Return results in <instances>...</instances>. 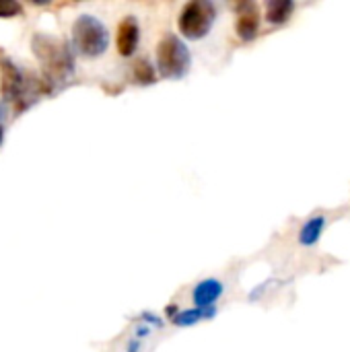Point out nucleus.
Returning <instances> with one entry per match:
<instances>
[{
    "label": "nucleus",
    "mask_w": 350,
    "mask_h": 352,
    "mask_svg": "<svg viewBox=\"0 0 350 352\" xmlns=\"http://www.w3.org/2000/svg\"><path fill=\"white\" fill-rule=\"evenodd\" d=\"M134 78H136L138 82H142V85H149V82L155 80V72H153L151 64H149L144 58L136 60V64H134Z\"/></svg>",
    "instance_id": "nucleus-12"
},
{
    "label": "nucleus",
    "mask_w": 350,
    "mask_h": 352,
    "mask_svg": "<svg viewBox=\"0 0 350 352\" xmlns=\"http://www.w3.org/2000/svg\"><path fill=\"white\" fill-rule=\"evenodd\" d=\"M72 37H74V47L87 58L101 56L109 43V33H107L105 25L91 14H80L74 21Z\"/></svg>",
    "instance_id": "nucleus-2"
},
{
    "label": "nucleus",
    "mask_w": 350,
    "mask_h": 352,
    "mask_svg": "<svg viewBox=\"0 0 350 352\" xmlns=\"http://www.w3.org/2000/svg\"><path fill=\"white\" fill-rule=\"evenodd\" d=\"M260 29V10L254 2H243L239 6L237 33L241 39H254Z\"/></svg>",
    "instance_id": "nucleus-6"
},
{
    "label": "nucleus",
    "mask_w": 350,
    "mask_h": 352,
    "mask_svg": "<svg viewBox=\"0 0 350 352\" xmlns=\"http://www.w3.org/2000/svg\"><path fill=\"white\" fill-rule=\"evenodd\" d=\"M223 295V285L217 278H206L200 285H196L192 297L198 307H210L219 297Z\"/></svg>",
    "instance_id": "nucleus-8"
},
{
    "label": "nucleus",
    "mask_w": 350,
    "mask_h": 352,
    "mask_svg": "<svg viewBox=\"0 0 350 352\" xmlns=\"http://www.w3.org/2000/svg\"><path fill=\"white\" fill-rule=\"evenodd\" d=\"M322 231H324V219H322V217L309 219V221L303 225L301 233H299V241H301L303 245H314V243L320 239Z\"/></svg>",
    "instance_id": "nucleus-10"
},
{
    "label": "nucleus",
    "mask_w": 350,
    "mask_h": 352,
    "mask_svg": "<svg viewBox=\"0 0 350 352\" xmlns=\"http://www.w3.org/2000/svg\"><path fill=\"white\" fill-rule=\"evenodd\" d=\"M4 113H6V111H4V107H2V105H0V120H2V118H4Z\"/></svg>",
    "instance_id": "nucleus-14"
},
{
    "label": "nucleus",
    "mask_w": 350,
    "mask_h": 352,
    "mask_svg": "<svg viewBox=\"0 0 350 352\" xmlns=\"http://www.w3.org/2000/svg\"><path fill=\"white\" fill-rule=\"evenodd\" d=\"M210 314H212L210 307H200V309L182 311L179 316H173V322H175L177 326H190V324H194V322H198V320H202V318H206V316H210Z\"/></svg>",
    "instance_id": "nucleus-11"
},
{
    "label": "nucleus",
    "mask_w": 350,
    "mask_h": 352,
    "mask_svg": "<svg viewBox=\"0 0 350 352\" xmlns=\"http://www.w3.org/2000/svg\"><path fill=\"white\" fill-rule=\"evenodd\" d=\"M295 4L291 0H270L266 4V19L270 23H285L291 12H293Z\"/></svg>",
    "instance_id": "nucleus-9"
},
{
    "label": "nucleus",
    "mask_w": 350,
    "mask_h": 352,
    "mask_svg": "<svg viewBox=\"0 0 350 352\" xmlns=\"http://www.w3.org/2000/svg\"><path fill=\"white\" fill-rule=\"evenodd\" d=\"M14 14H21V4L17 2H8V0H2L0 2V16L6 19V16H14Z\"/></svg>",
    "instance_id": "nucleus-13"
},
{
    "label": "nucleus",
    "mask_w": 350,
    "mask_h": 352,
    "mask_svg": "<svg viewBox=\"0 0 350 352\" xmlns=\"http://www.w3.org/2000/svg\"><path fill=\"white\" fill-rule=\"evenodd\" d=\"M0 142H2V126H0Z\"/></svg>",
    "instance_id": "nucleus-15"
},
{
    "label": "nucleus",
    "mask_w": 350,
    "mask_h": 352,
    "mask_svg": "<svg viewBox=\"0 0 350 352\" xmlns=\"http://www.w3.org/2000/svg\"><path fill=\"white\" fill-rule=\"evenodd\" d=\"M215 16H217V10H215V4L208 2V0H192L188 2L182 12H179V31L190 37V39H198V37H204L212 23H215Z\"/></svg>",
    "instance_id": "nucleus-3"
},
{
    "label": "nucleus",
    "mask_w": 350,
    "mask_h": 352,
    "mask_svg": "<svg viewBox=\"0 0 350 352\" xmlns=\"http://www.w3.org/2000/svg\"><path fill=\"white\" fill-rule=\"evenodd\" d=\"M138 23H136V19L134 16H126L122 23H120V27H118V39H116V43H118V52L122 54V56H132L134 54V50H136V45H138Z\"/></svg>",
    "instance_id": "nucleus-7"
},
{
    "label": "nucleus",
    "mask_w": 350,
    "mask_h": 352,
    "mask_svg": "<svg viewBox=\"0 0 350 352\" xmlns=\"http://www.w3.org/2000/svg\"><path fill=\"white\" fill-rule=\"evenodd\" d=\"M31 47L50 80H64L72 72V56L60 39L37 33L31 41Z\"/></svg>",
    "instance_id": "nucleus-1"
},
{
    "label": "nucleus",
    "mask_w": 350,
    "mask_h": 352,
    "mask_svg": "<svg viewBox=\"0 0 350 352\" xmlns=\"http://www.w3.org/2000/svg\"><path fill=\"white\" fill-rule=\"evenodd\" d=\"M190 50L186 47V43L173 35V33H167L159 45H157V62H159V68L165 76H182L188 72L190 68Z\"/></svg>",
    "instance_id": "nucleus-4"
},
{
    "label": "nucleus",
    "mask_w": 350,
    "mask_h": 352,
    "mask_svg": "<svg viewBox=\"0 0 350 352\" xmlns=\"http://www.w3.org/2000/svg\"><path fill=\"white\" fill-rule=\"evenodd\" d=\"M0 78H2V97L8 103H17V109L27 107V95H29V85L23 76V72L10 62V60H0Z\"/></svg>",
    "instance_id": "nucleus-5"
}]
</instances>
